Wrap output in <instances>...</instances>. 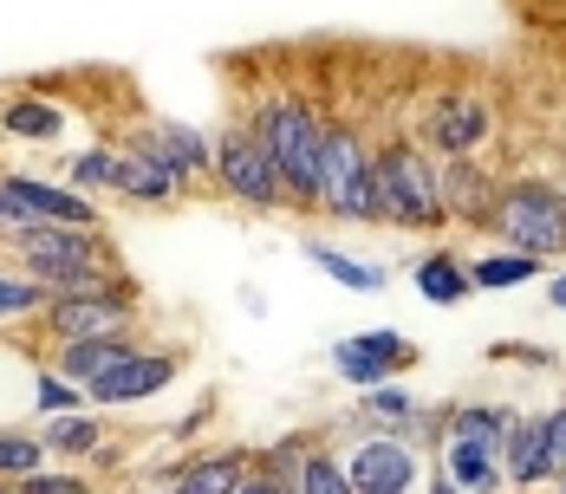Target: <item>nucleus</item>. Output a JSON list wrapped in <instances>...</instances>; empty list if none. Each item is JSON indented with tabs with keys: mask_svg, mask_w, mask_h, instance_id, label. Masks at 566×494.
Wrapping results in <instances>:
<instances>
[{
	"mask_svg": "<svg viewBox=\"0 0 566 494\" xmlns=\"http://www.w3.org/2000/svg\"><path fill=\"white\" fill-rule=\"evenodd\" d=\"M541 267H547V261H534V254L495 248V254H475V261H469V286H475V293H509V286L541 280Z\"/></svg>",
	"mask_w": 566,
	"mask_h": 494,
	"instance_id": "b1692460",
	"label": "nucleus"
},
{
	"mask_svg": "<svg viewBox=\"0 0 566 494\" xmlns=\"http://www.w3.org/2000/svg\"><path fill=\"white\" fill-rule=\"evenodd\" d=\"M144 130H150V144L170 157V169L182 182L216 176V137H209V130H196V124H182V117H157V124H144Z\"/></svg>",
	"mask_w": 566,
	"mask_h": 494,
	"instance_id": "f3484780",
	"label": "nucleus"
},
{
	"mask_svg": "<svg viewBox=\"0 0 566 494\" xmlns=\"http://www.w3.org/2000/svg\"><path fill=\"white\" fill-rule=\"evenodd\" d=\"M489 241H502L514 254L534 261H560L566 254V216H560V182L547 176H502L495 209H489Z\"/></svg>",
	"mask_w": 566,
	"mask_h": 494,
	"instance_id": "f03ea898",
	"label": "nucleus"
},
{
	"mask_svg": "<svg viewBox=\"0 0 566 494\" xmlns=\"http://www.w3.org/2000/svg\"><path fill=\"white\" fill-rule=\"evenodd\" d=\"M46 455H98L105 449V423L92 417V410H72V417H46Z\"/></svg>",
	"mask_w": 566,
	"mask_h": 494,
	"instance_id": "393cba45",
	"label": "nucleus"
},
{
	"mask_svg": "<svg viewBox=\"0 0 566 494\" xmlns=\"http://www.w3.org/2000/svg\"><path fill=\"white\" fill-rule=\"evenodd\" d=\"M554 482H560V494H566V475H554Z\"/></svg>",
	"mask_w": 566,
	"mask_h": 494,
	"instance_id": "79ce46f5",
	"label": "nucleus"
},
{
	"mask_svg": "<svg viewBox=\"0 0 566 494\" xmlns=\"http://www.w3.org/2000/svg\"><path fill=\"white\" fill-rule=\"evenodd\" d=\"M339 462L352 494H417V482H423V449L410 437H391V430L358 437Z\"/></svg>",
	"mask_w": 566,
	"mask_h": 494,
	"instance_id": "6e6552de",
	"label": "nucleus"
},
{
	"mask_svg": "<svg viewBox=\"0 0 566 494\" xmlns=\"http://www.w3.org/2000/svg\"><path fill=\"white\" fill-rule=\"evenodd\" d=\"M560 216H566V182H560Z\"/></svg>",
	"mask_w": 566,
	"mask_h": 494,
	"instance_id": "a19ab883",
	"label": "nucleus"
},
{
	"mask_svg": "<svg viewBox=\"0 0 566 494\" xmlns=\"http://www.w3.org/2000/svg\"><path fill=\"white\" fill-rule=\"evenodd\" d=\"M326 216L333 221H385V189H378V169H365L345 196L326 202Z\"/></svg>",
	"mask_w": 566,
	"mask_h": 494,
	"instance_id": "c756f323",
	"label": "nucleus"
},
{
	"mask_svg": "<svg viewBox=\"0 0 566 494\" xmlns=\"http://www.w3.org/2000/svg\"><path fill=\"white\" fill-rule=\"evenodd\" d=\"M13 228H33V216H27V209H20V196L0 182V234H13Z\"/></svg>",
	"mask_w": 566,
	"mask_h": 494,
	"instance_id": "f704fd0d",
	"label": "nucleus"
},
{
	"mask_svg": "<svg viewBox=\"0 0 566 494\" xmlns=\"http://www.w3.org/2000/svg\"><path fill=\"white\" fill-rule=\"evenodd\" d=\"M20 494H92V482H85V475H59V469H40V475H27V482H20Z\"/></svg>",
	"mask_w": 566,
	"mask_h": 494,
	"instance_id": "2f4dec72",
	"label": "nucleus"
},
{
	"mask_svg": "<svg viewBox=\"0 0 566 494\" xmlns=\"http://www.w3.org/2000/svg\"><path fill=\"white\" fill-rule=\"evenodd\" d=\"M182 176L170 169V157L150 144V130H130L124 144H117V196L124 202H137V209H170L182 202Z\"/></svg>",
	"mask_w": 566,
	"mask_h": 494,
	"instance_id": "9d476101",
	"label": "nucleus"
},
{
	"mask_svg": "<svg viewBox=\"0 0 566 494\" xmlns=\"http://www.w3.org/2000/svg\"><path fill=\"white\" fill-rule=\"evenodd\" d=\"M130 351H137V332H112V338H72V345H53V371L85 390V385H98L117 358H130Z\"/></svg>",
	"mask_w": 566,
	"mask_h": 494,
	"instance_id": "dca6fc26",
	"label": "nucleus"
},
{
	"mask_svg": "<svg viewBox=\"0 0 566 494\" xmlns=\"http://www.w3.org/2000/svg\"><path fill=\"white\" fill-rule=\"evenodd\" d=\"M7 248L20 254L27 274L46 280L53 293L92 286V280H112V248H105L98 228H53V221H33V228H13Z\"/></svg>",
	"mask_w": 566,
	"mask_h": 494,
	"instance_id": "7ed1b4c3",
	"label": "nucleus"
},
{
	"mask_svg": "<svg viewBox=\"0 0 566 494\" xmlns=\"http://www.w3.org/2000/svg\"><path fill=\"white\" fill-rule=\"evenodd\" d=\"M547 306H554V313H566V274L547 280Z\"/></svg>",
	"mask_w": 566,
	"mask_h": 494,
	"instance_id": "4c0bfd02",
	"label": "nucleus"
},
{
	"mask_svg": "<svg viewBox=\"0 0 566 494\" xmlns=\"http://www.w3.org/2000/svg\"><path fill=\"white\" fill-rule=\"evenodd\" d=\"M248 469H254V455H248V449H216V455H196V462L170 469V482H182L189 494H234Z\"/></svg>",
	"mask_w": 566,
	"mask_h": 494,
	"instance_id": "412c9836",
	"label": "nucleus"
},
{
	"mask_svg": "<svg viewBox=\"0 0 566 494\" xmlns=\"http://www.w3.org/2000/svg\"><path fill=\"white\" fill-rule=\"evenodd\" d=\"M0 144H7V130H0Z\"/></svg>",
	"mask_w": 566,
	"mask_h": 494,
	"instance_id": "37998d69",
	"label": "nucleus"
},
{
	"mask_svg": "<svg viewBox=\"0 0 566 494\" xmlns=\"http://www.w3.org/2000/svg\"><path fill=\"white\" fill-rule=\"evenodd\" d=\"M495 137V105L475 92V85H450V92H437L423 117H417V144L437 157V164H450V157H482V144Z\"/></svg>",
	"mask_w": 566,
	"mask_h": 494,
	"instance_id": "423d86ee",
	"label": "nucleus"
},
{
	"mask_svg": "<svg viewBox=\"0 0 566 494\" xmlns=\"http://www.w3.org/2000/svg\"><path fill=\"white\" fill-rule=\"evenodd\" d=\"M157 494H189V488H182V482H170V488H157Z\"/></svg>",
	"mask_w": 566,
	"mask_h": 494,
	"instance_id": "58836bf2",
	"label": "nucleus"
},
{
	"mask_svg": "<svg viewBox=\"0 0 566 494\" xmlns=\"http://www.w3.org/2000/svg\"><path fill=\"white\" fill-rule=\"evenodd\" d=\"M53 299V286L33 274H0V319H40Z\"/></svg>",
	"mask_w": 566,
	"mask_h": 494,
	"instance_id": "c85d7f7f",
	"label": "nucleus"
},
{
	"mask_svg": "<svg viewBox=\"0 0 566 494\" xmlns=\"http://www.w3.org/2000/svg\"><path fill=\"white\" fill-rule=\"evenodd\" d=\"M541 437H547V455H554V475H566V403L541 410Z\"/></svg>",
	"mask_w": 566,
	"mask_h": 494,
	"instance_id": "473e14b6",
	"label": "nucleus"
},
{
	"mask_svg": "<svg viewBox=\"0 0 566 494\" xmlns=\"http://www.w3.org/2000/svg\"><path fill=\"white\" fill-rule=\"evenodd\" d=\"M286 494H293V488H286Z\"/></svg>",
	"mask_w": 566,
	"mask_h": 494,
	"instance_id": "c03bdc74",
	"label": "nucleus"
},
{
	"mask_svg": "<svg viewBox=\"0 0 566 494\" xmlns=\"http://www.w3.org/2000/svg\"><path fill=\"white\" fill-rule=\"evenodd\" d=\"M358 410H365L371 423H385L391 437H417V430H423V403H417L410 390L397 385V378H391V385H371V390H358Z\"/></svg>",
	"mask_w": 566,
	"mask_h": 494,
	"instance_id": "5701e85b",
	"label": "nucleus"
},
{
	"mask_svg": "<svg viewBox=\"0 0 566 494\" xmlns=\"http://www.w3.org/2000/svg\"><path fill=\"white\" fill-rule=\"evenodd\" d=\"M0 494H20V482H0Z\"/></svg>",
	"mask_w": 566,
	"mask_h": 494,
	"instance_id": "ea45409f",
	"label": "nucleus"
},
{
	"mask_svg": "<svg viewBox=\"0 0 566 494\" xmlns=\"http://www.w3.org/2000/svg\"><path fill=\"white\" fill-rule=\"evenodd\" d=\"M423 488H430V494H462V488H455V482H450V475H443V469H437V462H430V469H423Z\"/></svg>",
	"mask_w": 566,
	"mask_h": 494,
	"instance_id": "e433bc0d",
	"label": "nucleus"
},
{
	"mask_svg": "<svg viewBox=\"0 0 566 494\" xmlns=\"http://www.w3.org/2000/svg\"><path fill=\"white\" fill-rule=\"evenodd\" d=\"M248 130L261 137V150L274 157L286 182V202H319V144H326V111L313 105V98H300V92H268L254 117H248Z\"/></svg>",
	"mask_w": 566,
	"mask_h": 494,
	"instance_id": "f257e3e1",
	"label": "nucleus"
},
{
	"mask_svg": "<svg viewBox=\"0 0 566 494\" xmlns=\"http://www.w3.org/2000/svg\"><path fill=\"white\" fill-rule=\"evenodd\" d=\"M300 254H306L319 274H333L339 286H352V293H385V286H391V267L358 261V254H345V248H333V241H300Z\"/></svg>",
	"mask_w": 566,
	"mask_h": 494,
	"instance_id": "4be33fe9",
	"label": "nucleus"
},
{
	"mask_svg": "<svg viewBox=\"0 0 566 494\" xmlns=\"http://www.w3.org/2000/svg\"><path fill=\"white\" fill-rule=\"evenodd\" d=\"M40 326L53 332L59 345L72 338H112V332L137 326V286L130 280H92V286H72V293H53Z\"/></svg>",
	"mask_w": 566,
	"mask_h": 494,
	"instance_id": "39448f33",
	"label": "nucleus"
},
{
	"mask_svg": "<svg viewBox=\"0 0 566 494\" xmlns=\"http://www.w3.org/2000/svg\"><path fill=\"white\" fill-rule=\"evenodd\" d=\"M0 182L20 196V209L33 221H53V228H98V202L78 196V189H59L46 176H0Z\"/></svg>",
	"mask_w": 566,
	"mask_h": 494,
	"instance_id": "2eb2a0df",
	"label": "nucleus"
},
{
	"mask_svg": "<svg viewBox=\"0 0 566 494\" xmlns=\"http://www.w3.org/2000/svg\"><path fill=\"white\" fill-rule=\"evenodd\" d=\"M293 494H352L345 462L326 455V449H306V455H300V475H293Z\"/></svg>",
	"mask_w": 566,
	"mask_h": 494,
	"instance_id": "7c9ffc66",
	"label": "nucleus"
},
{
	"mask_svg": "<svg viewBox=\"0 0 566 494\" xmlns=\"http://www.w3.org/2000/svg\"><path fill=\"white\" fill-rule=\"evenodd\" d=\"M53 455H46V442L33 437V430H0V482H27V475H40Z\"/></svg>",
	"mask_w": 566,
	"mask_h": 494,
	"instance_id": "a878e982",
	"label": "nucleus"
},
{
	"mask_svg": "<svg viewBox=\"0 0 566 494\" xmlns=\"http://www.w3.org/2000/svg\"><path fill=\"white\" fill-rule=\"evenodd\" d=\"M333 378L352 390H371V385H391V378H403L423 351L403 338L397 326H371V332H352V338H333Z\"/></svg>",
	"mask_w": 566,
	"mask_h": 494,
	"instance_id": "1a4fd4ad",
	"label": "nucleus"
},
{
	"mask_svg": "<svg viewBox=\"0 0 566 494\" xmlns=\"http://www.w3.org/2000/svg\"><path fill=\"white\" fill-rule=\"evenodd\" d=\"M437 189H443V221H455V228H489L502 176L482 164V157H450V164H437Z\"/></svg>",
	"mask_w": 566,
	"mask_h": 494,
	"instance_id": "f8f14e48",
	"label": "nucleus"
},
{
	"mask_svg": "<svg viewBox=\"0 0 566 494\" xmlns=\"http://www.w3.org/2000/svg\"><path fill=\"white\" fill-rule=\"evenodd\" d=\"M0 130H7V137H20V144H59V137H65V111H59L53 98L13 92V98L0 105Z\"/></svg>",
	"mask_w": 566,
	"mask_h": 494,
	"instance_id": "aec40b11",
	"label": "nucleus"
},
{
	"mask_svg": "<svg viewBox=\"0 0 566 494\" xmlns=\"http://www.w3.org/2000/svg\"><path fill=\"white\" fill-rule=\"evenodd\" d=\"M495 358H502V365H534V371H554V365H560V358L541 351V345H495Z\"/></svg>",
	"mask_w": 566,
	"mask_h": 494,
	"instance_id": "72a5a7b5",
	"label": "nucleus"
},
{
	"mask_svg": "<svg viewBox=\"0 0 566 494\" xmlns=\"http://www.w3.org/2000/svg\"><path fill=\"white\" fill-rule=\"evenodd\" d=\"M234 494H286V488H274V482H268L261 469H248V475H241V488H234Z\"/></svg>",
	"mask_w": 566,
	"mask_h": 494,
	"instance_id": "c9c22d12",
	"label": "nucleus"
},
{
	"mask_svg": "<svg viewBox=\"0 0 566 494\" xmlns=\"http://www.w3.org/2000/svg\"><path fill=\"white\" fill-rule=\"evenodd\" d=\"M371 169H378L391 228H450L443 221V189H437V157L417 137H385L371 150Z\"/></svg>",
	"mask_w": 566,
	"mask_h": 494,
	"instance_id": "20e7f679",
	"label": "nucleus"
},
{
	"mask_svg": "<svg viewBox=\"0 0 566 494\" xmlns=\"http://www.w3.org/2000/svg\"><path fill=\"white\" fill-rule=\"evenodd\" d=\"M502 482L521 488V494L554 482V455H547V437H541V417H527V410L509 417V437H502Z\"/></svg>",
	"mask_w": 566,
	"mask_h": 494,
	"instance_id": "4468645a",
	"label": "nucleus"
},
{
	"mask_svg": "<svg viewBox=\"0 0 566 494\" xmlns=\"http://www.w3.org/2000/svg\"><path fill=\"white\" fill-rule=\"evenodd\" d=\"M216 182H222L228 202H241V209H261V216L286 209L281 169H274V157L261 150V137H254L248 124H228V130H216Z\"/></svg>",
	"mask_w": 566,
	"mask_h": 494,
	"instance_id": "0eeeda50",
	"label": "nucleus"
},
{
	"mask_svg": "<svg viewBox=\"0 0 566 494\" xmlns=\"http://www.w3.org/2000/svg\"><path fill=\"white\" fill-rule=\"evenodd\" d=\"M65 176H72L78 196H105V189H117V144H92V150H78V157L65 164Z\"/></svg>",
	"mask_w": 566,
	"mask_h": 494,
	"instance_id": "bb28decb",
	"label": "nucleus"
},
{
	"mask_svg": "<svg viewBox=\"0 0 566 494\" xmlns=\"http://www.w3.org/2000/svg\"><path fill=\"white\" fill-rule=\"evenodd\" d=\"M85 403H92V397L72 385V378H59L53 365L33 371V410H40V423H46V417H72V410H85Z\"/></svg>",
	"mask_w": 566,
	"mask_h": 494,
	"instance_id": "cd10ccee",
	"label": "nucleus"
},
{
	"mask_svg": "<svg viewBox=\"0 0 566 494\" xmlns=\"http://www.w3.org/2000/svg\"><path fill=\"white\" fill-rule=\"evenodd\" d=\"M365 169H371V144H365V130L345 124V117H326V144H319V202H313V209H326L333 196H345Z\"/></svg>",
	"mask_w": 566,
	"mask_h": 494,
	"instance_id": "ddd939ff",
	"label": "nucleus"
},
{
	"mask_svg": "<svg viewBox=\"0 0 566 494\" xmlns=\"http://www.w3.org/2000/svg\"><path fill=\"white\" fill-rule=\"evenodd\" d=\"M182 365H189V358H182L176 345H170V351H144V345H137L130 358H117L98 385H85V397H92V403H105V410H124V403H144V397H164V390L176 385V371H182Z\"/></svg>",
	"mask_w": 566,
	"mask_h": 494,
	"instance_id": "9b49d317",
	"label": "nucleus"
},
{
	"mask_svg": "<svg viewBox=\"0 0 566 494\" xmlns=\"http://www.w3.org/2000/svg\"><path fill=\"white\" fill-rule=\"evenodd\" d=\"M410 286H417L430 306H462V299H475V286H469V261H462L455 248H430V254H417V261H410Z\"/></svg>",
	"mask_w": 566,
	"mask_h": 494,
	"instance_id": "a211bd4d",
	"label": "nucleus"
},
{
	"mask_svg": "<svg viewBox=\"0 0 566 494\" xmlns=\"http://www.w3.org/2000/svg\"><path fill=\"white\" fill-rule=\"evenodd\" d=\"M437 449V469L450 475L462 494H502V455H489V449H469V442H430Z\"/></svg>",
	"mask_w": 566,
	"mask_h": 494,
	"instance_id": "6ab92c4d",
	"label": "nucleus"
}]
</instances>
